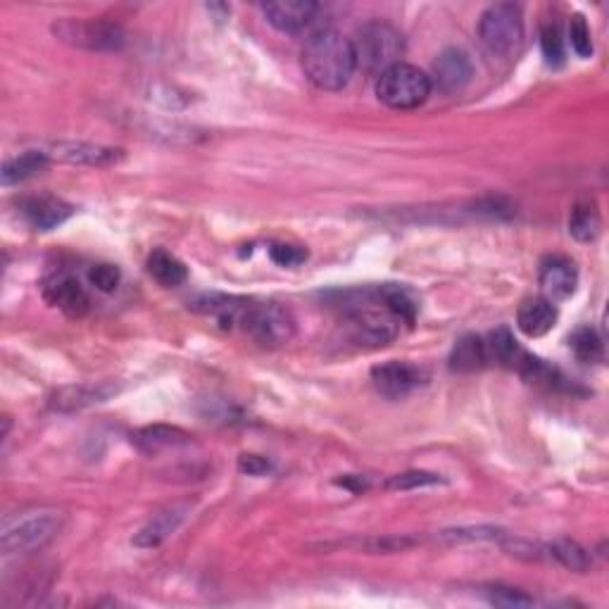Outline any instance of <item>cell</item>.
I'll return each instance as SVG.
<instances>
[{
    "label": "cell",
    "instance_id": "3",
    "mask_svg": "<svg viewBox=\"0 0 609 609\" xmlns=\"http://www.w3.org/2000/svg\"><path fill=\"white\" fill-rule=\"evenodd\" d=\"M357 67H362L369 74H384L393 65H400V58L405 53L403 34L393 27V24L374 20L367 22L357 31V39L353 41Z\"/></svg>",
    "mask_w": 609,
    "mask_h": 609
},
{
    "label": "cell",
    "instance_id": "28",
    "mask_svg": "<svg viewBox=\"0 0 609 609\" xmlns=\"http://www.w3.org/2000/svg\"><path fill=\"white\" fill-rule=\"evenodd\" d=\"M569 41L571 48H574L576 55H581V58H590V55H593V36H590V27L583 15L571 17Z\"/></svg>",
    "mask_w": 609,
    "mask_h": 609
},
{
    "label": "cell",
    "instance_id": "22",
    "mask_svg": "<svg viewBox=\"0 0 609 609\" xmlns=\"http://www.w3.org/2000/svg\"><path fill=\"white\" fill-rule=\"evenodd\" d=\"M148 272L165 288L181 286L188 276L184 262L177 260L172 253H167V250H155V253L148 257Z\"/></svg>",
    "mask_w": 609,
    "mask_h": 609
},
{
    "label": "cell",
    "instance_id": "23",
    "mask_svg": "<svg viewBox=\"0 0 609 609\" xmlns=\"http://www.w3.org/2000/svg\"><path fill=\"white\" fill-rule=\"evenodd\" d=\"M376 291H379L381 303L386 305V310L391 312V315L398 319V322H405V324L414 322L419 305H417V300L412 298V293L407 291V288L395 286V284H386V286L376 288Z\"/></svg>",
    "mask_w": 609,
    "mask_h": 609
},
{
    "label": "cell",
    "instance_id": "10",
    "mask_svg": "<svg viewBox=\"0 0 609 609\" xmlns=\"http://www.w3.org/2000/svg\"><path fill=\"white\" fill-rule=\"evenodd\" d=\"M538 279H541L543 298L555 303V300L569 298V295L576 291L579 272H576V265L569 260V257L550 255L543 260L541 276H538Z\"/></svg>",
    "mask_w": 609,
    "mask_h": 609
},
{
    "label": "cell",
    "instance_id": "4",
    "mask_svg": "<svg viewBox=\"0 0 609 609\" xmlns=\"http://www.w3.org/2000/svg\"><path fill=\"white\" fill-rule=\"evenodd\" d=\"M53 34L72 48L91 50V53H117L127 46V31L117 22L98 20V17H65L53 24Z\"/></svg>",
    "mask_w": 609,
    "mask_h": 609
},
{
    "label": "cell",
    "instance_id": "29",
    "mask_svg": "<svg viewBox=\"0 0 609 609\" xmlns=\"http://www.w3.org/2000/svg\"><path fill=\"white\" fill-rule=\"evenodd\" d=\"M541 46H543V55L545 60H548V65H562L564 62V41L560 34V27L557 24H550V27L543 29L541 34Z\"/></svg>",
    "mask_w": 609,
    "mask_h": 609
},
{
    "label": "cell",
    "instance_id": "25",
    "mask_svg": "<svg viewBox=\"0 0 609 609\" xmlns=\"http://www.w3.org/2000/svg\"><path fill=\"white\" fill-rule=\"evenodd\" d=\"M571 353L583 364H595L602 362L605 357V348H602V338L593 326H581V329L574 331V336L569 338Z\"/></svg>",
    "mask_w": 609,
    "mask_h": 609
},
{
    "label": "cell",
    "instance_id": "14",
    "mask_svg": "<svg viewBox=\"0 0 609 609\" xmlns=\"http://www.w3.org/2000/svg\"><path fill=\"white\" fill-rule=\"evenodd\" d=\"M186 512H188L186 505H172V507H167V510L155 514V517L150 519L148 524L134 536L136 548L150 550V548H158V545L165 543L167 538L179 529L181 521L186 519Z\"/></svg>",
    "mask_w": 609,
    "mask_h": 609
},
{
    "label": "cell",
    "instance_id": "26",
    "mask_svg": "<svg viewBox=\"0 0 609 609\" xmlns=\"http://www.w3.org/2000/svg\"><path fill=\"white\" fill-rule=\"evenodd\" d=\"M543 557H550V560L560 562L562 567L571 571H586L590 564H593L588 552L574 541H557L552 545H543Z\"/></svg>",
    "mask_w": 609,
    "mask_h": 609
},
{
    "label": "cell",
    "instance_id": "13",
    "mask_svg": "<svg viewBox=\"0 0 609 609\" xmlns=\"http://www.w3.org/2000/svg\"><path fill=\"white\" fill-rule=\"evenodd\" d=\"M22 215L39 231H53L74 215V207L58 198H29L22 203Z\"/></svg>",
    "mask_w": 609,
    "mask_h": 609
},
{
    "label": "cell",
    "instance_id": "2",
    "mask_svg": "<svg viewBox=\"0 0 609 609\" xmlns=\"http://www.w3.org/2000/svg\"><path fill=\"white\" fill-rule=\"evenodd\" d=\"M62 512L58 510H24L10 514L0 531V548L5 555L36 552L53 541L62 529Z\"/></svg>",
    "mask_w": 609,
    "mask_h": 609
},
{
    "label": "cell",
    "instance_id": "21",
    "mask_svg": "<svg viewBox=\"0 0 609 609\" xmlns=\"http://www.w3.org/2000/svg\"><path fill=\"white\" fill-rule=\"evenodd\" d=\"M483 341H486L488 362H498L502 367H510V369L517 367L524 348L517 343V338L512 336V331L507 329V326H500V329L491 331Z\"/></svg>",
    "mask_w": 609,
    "mask_h": 609
},
{
    "label": "cell",
    "instance_id": "5",
    "mask_svg": "<svg viewBox=\"0 0 609 609\" xmlns=\"http://www.w3.org/2000/svg\"><path fill=\"white\" fill-rule=\"evenodd\" d=\"M431 77L419 67L393 65L376 79V96L391 110H417L431 96Z\"/></svg>",
    "mask_w": 609,
    "mask_h": 609
},
{
    "label": "cell",
    "instance_id": "33",
    "mask_svg": "<svg viewBox=\"0 0 609 609\" xmlns=\"http://www.w3.org/2000/svg\"><path fill=\"white\" fill-rule=\"evenodd\" d=\"M238 467H241V472H246L250 476H260L269 472V462L265 457H257V455H243Z\"/></svg>",
    "mask_w": 609,
    "mask_h": 609
},
{
    "label": "cell",
    "instance_id": "20",
    "mask_svg": "<svg viewBox=\"0 0 609 609\" xmlns=\"http://www.w3.org/2000/svg\"><path fill=\"white\" fill-rule=\"evenodd\" d=\"M48 165H50V158L46 155V150H27V153L17 155V158L5 162L3 184L5 186L20 184V181L36 177V174L43 172Z\"/></svg>",
    "mask_w": 609,
    "mask_h": 609
},
{
    "label": "cell",
    "instance_id": "12",
    "mask_svg": "<svg viewBox=\"0 0 609 609\" xmlns=\"http://www.w3.org/2000/svg\"><path fill=\"white\" fill-rule=\"evenodd\" d=\"M46 155L50 160L58 158L62 162H72V165L103 167L122 158V150L96 146V143H58L53 150H46Z\"/></svg>",
    "mask_w": 609,
    "mask_h": 609
},
{
    "label": "cell",
    "instance_id": "17",
    "mask_svg": "<svg viewBox=\"0 0 609 609\" xmlns=\"http://www.w3.org/2000/svg\"><path fill=\"white\" fill-rule=\"evenodd\" d=\"M557 322V310L555 303H550L548 298H531L519 307L517 312V324L529 338L545 336Z\"/></svg>",
    "mask_w": 609,
    "mask_h": 609
},
{
    "label": "cell",
    "instance_id": "32",
    "mask_svg": "<svg viewBox=\"0 0 609 609\" xmlns=\"http://www.w3.org/2000/svg\"><path fill=\"white\" fill-rule=\"evenodd\" d=\"M272 260L281 267H298L307 260V253L298 246H286V243H274L272 250H269Z\"/></svg>",
    "mask_w": 609,
    "mask_h": 609
},
{
    "label": "cell",
    "instance_id": "15",
    "mask_svg": "<svg viewBox=\"0 0 609 609\" xmlns=\"http://www.w3.org/2000/svg\"><path fill=\"white\" fill-rule=\"evenodd\" d=\"M46 298L69 317H84L91 307L89 293L72 276H60V279L50 281L46 286Z\"/></svg>",
    "mask_w": 609,
    "mask_h": 609
},
{
    "label": "cell",
    "instance_id": "16",
    "mask_svg": "<svg viewBox=\"0 0 609 609\" xmlns=\"http://www.w3.org/2000/svg\"><path fill=\"white\" fill-rule=\"evenodd\" d=\"M112 393H117L115 386L110 384H96V386H67L53 393L50 398V407L58 412H77L84 407L105 403Z\"/></svg>",
    "mask_w": 609,
    "mask_h": 609
},
{
    "label": "cell",
    "instance_id": "9",
    "mask_svg": "<svg viewBox=\"0 0 609 609\" xmlns=\"http://www.w3.org/2000/svg\"><path fill=\"white\" fill-rule=\"evenodd\" d=\"M267 22L284 34H298L315 22L319 5L312 0H272L262 5Z\"/></svg>",
    "mask_w": 609,
    "mask_h": 609
},
{
    "label": "cell",
    "instance_id": "18",
    "mask_svg": "<svg viewBox=\"0 0 609 609\" xmlns=\"http://www.w3.org/2000/svg\"><path fill=\"white\" fill-rule=\"evenodd\" d=\"M134 443L148 455H155L160 450L169 448H181V445L191 443V436L186 431L177 429V426H165V424H155L146 426L134 436Z\"/></svg>",
    "mask_w": 609,
    "mask_h": 609
},
{
    "label": "cell",
    "instance_id": "11",
    "mask_svg": "<svg viewBox=\"0 0 609 609\" xmlns=\"http://www.w3.org/2000/svg\"><path fill=\"white\" fill-rule=\"evenodd\" d=\"M472 60L469 55L460 48H448L438 55V60L433 62V74L431 84H436L438 89L445 93L460 91L462 86L469 84L472 79Z\"/></svg>",
    "mask_w": 609,
    "mask_h": 609
},
{
    "label": "cell",
    "instance_id": "31",
    "mask_svg": "<svg viewBox=\"0 0 609 609\" xmlns=\"http://www.w3.org/2000/svg\"><path fill=\"white\" fill-rule=\"evenodd\" d=\"M89 279H91V284L98 288V291L112 293L119 286L122 274H119V269L115 265H96L89 272Z\"/></svg>",
    "mask_w": 609,
    "mask_h": 609
},
{
    "label": "cell",
    "instance_id": "1",
    "mask_svg": "<svg viewBox=\"0 0 609 609\" xmlns=\"http://www.w3.org/2000/svg\"><path fill=\"white\" fill-rule=\"evenodd\" d=\"M303 69L317 89L341 91L357 69L353 41L336 29L315 31L303 48Z\"/></svg>",
    "mask_w": 609,
    "mask_h": 609
},
{
    "label": "cell",
    "instance_id": "30",
    "mask_svg": "<svg viewBox=\"0 0 609 609\" xmlns=\"http://www.w3.org/2000/svg\"><path fill=\"white\" fill-rule=\"evenodd\" d=\"M436 483H441V476L429 474V472H407V474L393 476L386 486L391 488V491H412V488L436 486Z\"/></svg>",
    "mask_w": 609,
    "mask_h": 609
},
{
    "label": "cell",
    "instance_id": "24",
    "mask_svg": "<svg viewBox=\"0 0 609 609\" xmlns=\"http://www.w3.org/2000/svg\"><path fill=\"white\" fill-rule=\"evenodd\" d=\"M600 212L595 203H579L569 217V234L581 243L595 241L600 234Z\"/></svg>",
    "mask_w": 609,
    "mask_h": 609
},
{
    "label": "cell",
    "instance_id": "27",
    "mask_svg": "<svg viewBox=\"0 0 609 609\" xmlns=\"http://www.w3.org/2000/svg\"><path fill=\"white\" fill-rule=\"evenodd\" d=\"M486 598L488 602H493V605L498 607H531L533 598L531 595H526L524 590L512 588V586H491L486 590Z\"/></svg>",
    "mask_w": 609,
    "mask_h": 609
},
{
    "label": "cell",
    "instance_id": "6",
    "mask_svg": "<svg viewBox=\"0 0 609 609\" xmlns=\"http://www.w3.org/2000/svg\"><path fill=\"white\" fill-rule=\"evenodd\" d=\"M234 326H241L253 341L267 345V348L286 345L295 334L293 315L286 307L276 303H250V300H243Z\"/></svg>",
    "mask_w": 609,
    "mask_h": 609
},
{
    "label": "cell",
    "instance_id": "7",
    "mask_svg": "<svg viewBox=\"0 0 609 609\" xmlns=\"http://www.w3.org/2000/svg\"><path fill=\"white\" fill-rule=\"evenodd\" d=\"M479 39L488 53L498 58H510L524 41V20L519 5L498 3L491 5L479 20Z\"/></svg>",
    "mask_w": 609,
    "mask_h": 609
},
{
    "label": "cell",
    "instance_id": "8",
    "mask_svg": "<svg viewBox=\"0 0 609 609\" xmlns=\"http://www.w3.org/2000/svg\"><path fill=\"white\" fill-rule=\"evenodd\" d=\"M372 384L376 393L388 400H403L424 384L422 369L407 362H386L372 369Z\"/></svg>",
    "mask_w": 609,
    "mask_h": 609
},
{
    "label": "cell",
    "instance_id": "19",
    "mask_svg": "<svg viewBox=\"0 0 609 609\" xmlns=\"http://www.w3.org/2000/svg\"><path fill=\"white\" fill-rule=\"evenodd\" d=\"M488 364L486 341L481 336H464L455 343L450 355V369L455 372H476Z\"/></svg>",
    "mask_w": 609,
    "mask_h": 609
}]
</instances>
